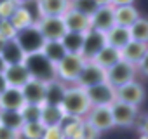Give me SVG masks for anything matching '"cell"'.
Segmentation results:
<instances>
[{
	"mask_svg": "<svg viewBox=\"0 0 148 139\" xmlns=\"http://www.w3.org/2000/svg\"><path fill=\"white\" fill-rule=\"evenodd\" d=\"M64 91H66L64 82H61V80H58V78H54V80H51V82H45V103H44V104L59 106L61 101H63Z\"/></svg>",
	"mask_w": 148,
	"mask_h": 139,
	"instance_id": "obj_24",
	"label": "cell"
},
{
	"mask_svg": "<svg viewBox=\"0 0 148 139\" xmlns=\"http://www.w3.org/2000/svg\"><path fill=\"white\" fill-rule=\"evenodd\" d=\"M12 2H14L16 5H26L28 2H33V0H12Z\"/></svg>",
	"mask_w": 148,
	"mask_h": 139,
	"instance_id": "obj_43",
	"label": "cell"
},
{
	"mask_svg": "<svg viewBox=\"0 0 148 139\" xmlns=\"http://www.w3.org/2000/svg\"><path fill=\"white\" fill-rule=\"evenodd\" d=\"M4 78H5V84L7 87H16V89H21L32 77L28 73L26 66L21 63V64H12V66H5L4 70Z\"/></svg>",
	"mask_w": 148,
	"mask_h": 139,
	"instance_id": "obj_17",
	"label": "cell"
},
{
	"mask_svg": "<svg viewBox=\"0 0 148 139\" xmlns=\"http://www.w3.org/2000/svg\"><path fill=\"white\" fill-rule=\"evenodd\" d=\"M4 70H5V64H4L2 57H0V73H4Z\"/></svg>",
	"mask_w": 148,
	"mask_h": 139,
	"instance_id": "obj_44",
	"label": "cell"
},
{
	"mask_svg": "<svg viewBox=\"0 0 148 139\" xmlns=\"http://www.w3.org/2000/svg\"><path fill=\"white\" fill-rule=\"evenodd\" d=\"M63 118H64V113L61 106H54V104L40 106V123L44 127H59Z\"/></svg>",
	"mask_w": 148,
	"mask_h": 139,
	"instance_id": "obj_23",
	"label": "cell"
},
{
	"mask_svg": "<svg viewBox=\"0 0 148 139\" xmlns=\"http://www.w3.org/2000/svg\"><path fill=\"white\" fill-rule=\"evenodd\" d=\"M70 9V0H37L38 18L47 16H63Z\"/></svg>",
	"mask_w": 148,
	"mask_h": 139,
	"instance_id": "obj_18",
	"label": "cell"
},
{
	"mask_svg": "<svg viewBox=\"0 0 148 139\" xmlns=\"http://www.w3.org/2000/svg\"><path fill=\"white\" fill-rule=\"evenodd\" d=\"M99 7V4L96 0H70V9L77 11L80 14H86V16H92L94 11Z\"/></svg>",
	"mask_w": 148,
	"mask_h": 139,
	"instance_id": "obj_33",
	"label": "cell"
},
{
	"mask_svg": "<svg viewBox=\"0 0 148 139\" xmlns=\"http://www.w3.org/2000/svg\"><path fill=\"white\" fill-rule=\"evenodd\" d=\"M113 18H115V25L117 26L129 28L141 16H139V11L134 5H119V7H113Z\"/></svg>",
	"mask_w": 148,
	"mask_h": 139,
	"instance_id": "obj_21",
	"label": "cell"
},
{
	"mask_svg": "<svg viewBox=\"0 0 148 139\" xmlns=\"http://www.w3.org/2000/svg\"><path fill=\"white\" fill-rule=\"evenodd\" d=\"M9 21H11V25L16 28V31H21V30L32 26V25L35 23V18H33V14L26 9V5H18Z\"/></svg>",
	"mask_w": 148,
	"mask_h": 139,
	"instance_id": "obj_28",
	"label": "cell"
},
{
	"mask_svg": "<svg viewBox=\"0 0 148 139\" xmlns=\"http://www.w3.org/2000/svg\"><path fill=\"white\" fill-rule=\"evenodd\" d=\"M99 136H101V132H99L96 127H92L89 122L84 120V123H82V132H80V139H99Z\"/></svg>",
	"mask_w": 148,
	"mask_h": 139,
	"instance_id": "obj_36",
	"label": "cell"
},
{
	"mask_svg": "<svg viewBox=\"0 0 148 139\" xmlns=\"http://www.w3.org/2000/svg\"><path fill=\"white\" fill-rule=\"evenodd\" d=\"M110 111H112L113 123L119 125V127H129V125H132L136 115L139 113L136 106H131V104H125V103H120V101H113L110 104Z\"/></svg>",
	"mask_w": 148,
	"mask_h": 139,
	"instance_id": "obj_13",
	"label": "cell"
},
{
	"mask_svg": "<svg viewBox=\"0 0 148 139\" xmlns=\"http://www.w3.org/2000/svg\"><path fill=\"white\" fill-rule=\"evenodd\" d=\"M129 33H131V40L134 42H148V21L145 18H139L132 26H129Z\"/></svg>",
	"mask_w": 148,
	"mask_h": 139,
	"instance_id": "obj_31",
	"label": "cell"
},
{
	"mask_svg": "<svg viewBox=\"0 0 148 139\" xmlns=\"http://www.w3.org/2000/svg\"><path fill=\"white\" fill-rule=\"evenodd\" d=\"M23 64L26 66L28 73L32 78L40 80V82H51L56 78V68L54 64L42 54V52H33L26 54Z\"/></svg>",
	"mask_w": 148,
	"mask_h": 139,
	"instance_id": "obj_2",
	"label": "cell"
},
{
	"mask_svg": "<svg viewBox=\"0 0 148 139\" xmlns=\"http://www.w3.org/2000/svg\"><path fill=\"white\" fill-rule=\"evenodd\" d=\"M42 139H64V136H63V130L59 127H45Z\"/></svg>",
	"mask_w": 148,
	"mask_h": 139,
	"instance_id": "obj_39",
	"label": "cell"
},
{
	"mask_svg": "<svg viewBox=\"0 0 148 139\" xmlns=\"http://www.w3.org/2000/svg\"><path fill=\"white\" fill-rule=\"evenodd\" d=\"M108 4H112L113 7H119V5H132L134 0H108Z\"/></svg>",
	"mask_w": 148,
	"mask_h": 139,
	"instance_id": "obj_41",
	"label": "cell"
},
{
	"mask_svg": "<svg viewBox=\"0 0 148 139\" xmlns=\"http://www.w3.org/2000/svg\"><path fill=\"white\" fill-rule=\"evenodd\" d=\"M0 125L7 127L11 130L19 132L23 127V118L19 111H7V110H0Z\"/></svg>",
	"mask_w": 148,
	"mask_h": 139,
	"instance_id": "obj_30",
	"label": "cell"
},
{
	"mask_svg": "<svg viewBox=\"0 0 148 139\" xmlns=\"http://www.w3.org/2000/svg\"><path fill=\"white\" fill-rule=\"evenodd\" d=\"M139 139H148V134H141V137Z\"/></svg>",
	"mask_w": 148,
	"mask_h": 139,
	"instance_id": "obj_46",
	"label": "cell"
},
{
	"mask_svg": "<svg viewBox=\"0 0 148 139\" xmlns=\"http://www.w3.org/2000/svg\"><path fill=\"white\" fill-rule=\"evenodd\" d=\"M21 118H23V123H28V122H40V106H35V104H25L21 110Z\"/></svg>",
	"mask_w": 148,
	"mask_h": 139,
	"instance_id": "obj_34",
	"label": "cell"
},
{
	"mask_svg": "<svg viewBox=\"0 0 148 139\" xmlns=\"http://www.w3.org/2000/svg\"><path fill=\"white\" fill-rule=\"evenodd\" d=\"M16 28L11 25L9 19H0V38L4 40H12L16 38Z\"/></svg>",
	"mask_w": 148,
	"mask_h": 139,
	"instance_id": "obj_35",
	"label": "cell"
},
{
	"mask_svg": "<svg viewBox=\"0 0 148 139\" xmlns=\"http://www.w3.org/2000/svg\"><path fill=\"white\" fill-rule=\"evenodd\" d=\"M54 66L66 56V50L61 44V40H45L44 45H42V50H40Z\"/></svg>",
	"mask_w": 148,
	"mask_h": 139,
	"instance_id": "obj_27",
	"label": "cell"
},
{
	"mask_svg": "<svg viewBox=\"0 0 148 139\" xmlns=\"http://www.w3.org/2000/svg\"><path fill=\"white\" fill-rule=\"evenodd\" d=\"M44 132H45V127L40 122H28V123H23L19 130V137L21 139H42Z\"/></svg>",
	"mask_w": 148,
	"mask_h": 139,
	"instance_id": "obj_32",
	"label": "cell"
},
{
	"mask_svg": "<svg viewBox=\"0 0 148 139\" xmlns=\"http://www.w3.org/2000/svg\"><path fill=\"white\" fill-rule=\"evenodd\" d=\"M7 89V84H5V78H4V75L0 73V94H2L4 91Z\"/></svg>",
	"mask_w": 148,
	"mask_h": 139,
	"instance_id": "obj_42",
	"label": "cell"
},
{
	"mask_svg": "<svg viewBox=\"0 0 148 139\" xmlns=\"http://www.w3.org/2000/svg\"><path fill=\"white\" fill-rule=\"evenodd\" d=\"M35 26L44 37V40H61L66 33V26L63 21V16H47V18H37Z\"/></svg>",
	"mask_w": 148,
	"mask_h": 139,
	"instance_id": "obj_5",
	"label": "cell"
},
{
	"mask_svg": "<svg viewBox=\"0 0 148 139\" xmlns=\"http://www.w3.org/2000/svg\"><path fill=\"white\" fill-rule=\"evenodd\" d=\"M115 26V18H113V5L112 4H103L99 5L94 14L91 16V28L101 33H106L110 28Z\"/></svg>",
	"mask_w": 148,
	"mask_h": 139,
	"instance_id": "obj_11",
	"label": "cell"
},
{
	"mask_svg": "<svg viewBox=\"0 0 148 139\" xmlns=\"http://www.w3.org/2000/svg\"><path fill=\"white\" fill-rule=\"evenodd\" d=\"M2 2H7V0H0V4H2Z\"/></svg>",
	"mask_w": 148,
	"mask_h": 139,
	"instance_id": "obj_47",
	"label": "cell"
},
{
	"mask_svg": "<svg viewBox=\"0 0 148 139\" xmlns=\"http://www.w3.org/2000/svg\"><path fill=\"white\" fill-rule=\"evenodd\" d=\"M61 110L64 115L68 117H77V118H86V115L89 113V110L92 108L86 89L79 87V85H73V87H66L63 101H61Z\"/></svg>",
	"mask_w": 148,
	"mask_h": 139,
	"instance_id": "obj_1",
	"label": "cell"
},
{
	"mask_svg": "<svg viewBox=\"0 0 148 139\" xmlns=\"http://www.w3.org/2000/svg\"><path fill=\"white\" fill-rule=\"evenodd\" d=\"M82 123H84V118H77V117H68V115H64V118H63L61 123H59V129L63 130L64 139H80Z\"/></svg>",
	"mask_w": 148,
	"mask_h": 139,
	"instance_id": "obj_25",
	"label": "cell"
},
{
	"mask_svg": "<svg viewBox=\"0 0 148 139\" xmlns=\"http://www.w3.org/2000/svg\"><path fill=\"white\" fill-rule=\"evenodd\" d=\"M86 59L80 54H66L54 68H56V78L61 82H73L75 84Z\"/></svg>",
	"mask_w": 148,
	"mask_h": 139,
	"instance_id": "obj_3",
	"label": "cell"
},
{
	"mask_svg": "<svg viewBox=\"0 0 148 139\" xmlns=\"http://www.w3.org/2000/svg\"><path fill=\"white\" fill-rule=\"evenodd\" d=\"M136 72H138L136 66L120 59L119 63H115L112 68L106 70V82L113 89H119L120 85H125V84L132 82L134 77H136Z\"/></svg>",
	"mask_w": 148,
	"mask_h": 139,
	"instance_id": "obj_4",
	"label": "cell"
},
{
	"mask_svg": "<svg viewBox=\"0 0 148 139\" xmlns=\"http://www.w3.org/2000/svg\"><path fill=\"white\" fill-rule=\"evenodd\" d=\"M63 21L66 26V31L73 33H87L91 30V18L86 14H80L73 9H68L63 14Z\"/></svg>",
	"mask_w": 148,
	"mask_h": 139,
	"instance_id": "obj_16",
	"label": "cell"
},
{
	"mask_svg": "<svg viewBox=\"0 0 148 139\" xmlns=\"http://www.w3.org/2000/svg\"><path fill=\"white\" fill-rule=\"evenodd\" d=\"M25 97L21 89L16 87H7L2 94H0V110H7V111H19L25 106Z\"/></svg>",
	"mask_w": 148,
	"mask_h": 139,
	"instance_id": "obj_19",
	"label": "cell"
},
{
	"mask_svg": "<svg viewBox=\"0 0 148 139\" xmlns=\"http://www.w3.org/2000/svg\"><path fill=\"white\" fill-rule=\"evenodd\" d=\"M0 139H19V132L0 125Z\"/></svg>",
	"mask_w": 148,
	"mask_h": 139,
	"instance_id": "obj_40",
	"label": "cell"
},
{
	"mask_svg": "<svg viewBox=\"0 0 148 139\" xmlns=\"http://www.w3.org/2000/svg\"><path fill=\"white\" fill-rule=\"evenodd\" d=\"M86 122H89L92 127H96L99 132L103 130H110L112 127H115L113 118H112V111L110 106H92L89 110V113L84 118Z\"/></svg>",
	"mask_w": 148,
	"mask_h": 139,
	"instance_id": "obj_12",
	"label": "cell"
},
{
	"mask_svg": "<svg viewBox=\"0 0 148 139\" xmlns=\"http://www.w3.org/2000/svg\"><path fill=\"white\" fill-rule=\"evenodd\" d=\"M145 99V89L139 82L132 80L125 85H120L119 89H115V101L131 104V106H139Z\"/></svg>",
	"mask_w": 148,
	"mask_h": 139,
	"instance_id": "obj_8",
	"label": "cell"
},
{
	"mask_svg": "<svg viewBox=\"0 0 148 139\" xmlns=\"http://www.w3.org/2000/svg\"><path fill=\"white\" fill-rule=\"evenodd\" d=\"M4 44H5V40H4V38H0V50H2V47H4Z\"/></svg>",
	"mask_w": 148,
	"mask_h": 139,
	"instance_id": "obj_45",
	"label": "cell"
},
{
	"mask_svg": "<svg viewBox=\"0 0 148 139\" xmlns=\"http://www.w3.org/2000/svg\"><path fill=\"white\" fill-rule=\"evenodd\" d=\"M103 82H106V70H103L101 66H98L92 61H86V64L82 66L80 73L75 80V85H79L82 89H89V87L103 84Z\"/></svg>",
	"mask_w": 148,
	"mask_h": 139,
	"instance_id": "obj_6",
	"label": "cell"
},
{
	"mask_svg": "<svg viewBox=\"0 0 148 139\" xmlns=\"http://www.w3.org/2000/svg\"><path fill=\"white\" fill-rule=\"evenodd\" d=\"M106 45V37L105 33L101 31H96V30H89L86 35H84V44H82V50H80V56L86 59V61H92L94 56Z\"/></svg>",
	"mask_w": 148,
	"mask_h": 139,
	"instance_id": "obj_10",
	"label": "cell"
},
{
	"mask_svg": "<svg viewBox=\"0 0 148 139\" xmlns=\"http://www.w3.org/2000/svg\"><path fill=\"white\" fill-rule=\"evenodd\" d=\"M25 52L19 47V44L12 38V40H5L2 50H0V57H2L5 66H12V64H21L25 61Z\"/></svg>",
	"mask_w": 148,
	"mask_h": 139,
	"instance_id": "obj_20",
	"label": "cell"
},
{
	"mask_svg": "<svg viewBox=\"0 0 148 139\" xmlns=\"http://www.w3.org/2000/svg\"><path fill=\"white\" fill-rule=\"evenodd\" d=\"M122 57H120V50L119 49H113L110 45H105L92 59V63H96L98 66H101L103 70H108L112 68L115 63H119Z\"/></svg>",
	"mask_w": 148,
	"mask_h": 139,
	"instance_id": "obj_26",
	"label": "cell"
},
{
	"mask_svg": "<svg viewBox=\"0 0 148 139\" xmlns=\"http://www.w3.org/2000/svg\"><path fill=\"white\" fill-rule=\"evenodd\" d=\"M16 7H18V5L12 2V0L2 2V4H0V19H11V16L14 14Z\"/></svg>",
	"mask_w": 148,
	"mask_h": 139,
	"instance_id": "obj_37",
	"label": "cell"
},
{
	"mask_svg": "<svg viewBox=\"0 0 148 139\" xmlns=\"http://www.w3.org/2000/svg\"><path fill=\"white\" fill-rule=\"evenodd\" d=\"M120 57H122V61H125V63H129V64H132V66H139L143 61H146V57H148V45L146 44H143V42H134V40H131L122 50H120Z\"/></svg>",
	"mask_w": 148,
	"mask_h": 139,
	"instance_id": "obj_14",
	"label": "cell"
},
{
	"mask_svg": "<svg viewBox=\"0 0 148 139\" xmlns=\"http://www.w3.org/2000/svg\"><path fill=\"white\" fill-rule=\"evenodd\" d=\"M23 97L26 104H35V106H42L45 103V82L30 78L23 87H21Z\"/></svg>",
	"mask_w": 148,
	"mask_h": 139,
	"instance_id": "obj_15",
	"label": "cell"
},
{
	"mask_svg": "<svg viewBox=\"0 0 148 139\" xmlns=\"http://www.w3.org/2000/svg\"><path fill=\"white\" fill-rule=\"evenodd\" d=\"M146 115L145 113H138L136 115V118H134V122H132V125L141 132V134H148V125H146Z\"/></svg>",
	"mask_w": 148,
	"mask_h": 139,
	"instance_id": "obj_38",
	"label": "cell"
},
{
	"mask_svg": "<svg viewBox=\"0 0 148 139\" xmlns=\"http://www.w3.org/2000/svg\"><path fill=\"white\" fill-rule=\"evenodd\" d=\"M14 40L19 44V47L23 49V52H25V54L40 52V50H42V45H44V42H45V40H44V37L40 35V31L37 30L35 23H33L32 26H28V28H25V30L18 31Z\"/></svg>",
	"mask_w": 148,
	"mask_h": 139,
	"instance_id": "obj_7",
	"label": "cell"
},
{
	"mask_svg": "<svg viewBox=\"0 0 148 139\" xmlns=\"http://www.w3.org/2000/svg\"><path fill=\"white\" fill-rule=\"evenodd\" d=\"M84 35L86 33H73V31L64 33V37L61 38V44H63L66 54H80L82 44H84Z\"/></svg>",
	"mask_w": 148,
	"mask_h": 139,
	"instance_id": "obj_29",
	"label": "cell"
},
{
	"mask_svg": "<svg viewBox=\"0 0 148 139\" xmlns=\"http://www.w3.org/2000/svg\"><path fill=\"white\" fill-rule=\"evenodd\" d=\"M105 37H106V45H110V47H113V49H119V50H122L129 42H131V33H129V28H124V26H113V28H110L106 33H105Z\"/></svg>",
	"mask_w": 148,
	"mask_h": 139,
	"instance_id": "obj_22",
	"label": "cell"
},
{
	"mask_svg": "<svg viewBox=\"0 0 148 139\" xmlns=\"http://www.w3.org/2000/svg\"><path fill=\"white\" fill-rule=\"evenodd\" d=\"M86 94H87L91 106H110L115 101V89L108 82H103V84L86 89Z\"/></svg>",
	"mask_w": 148,
	"mask_h": 139,
	"instance_id": "obj_9",
	"label": "cell"
}]
</instances>
